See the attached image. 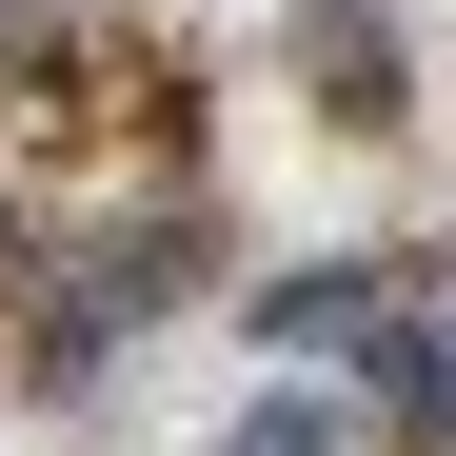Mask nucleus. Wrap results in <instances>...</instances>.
Listing matches in <instances>:
<instances>
[{"instance_id": "nucleus-1", "label": "nucleus", "mask_w": 456, "mask_h": 456, "mask_svg": "<svg viewBox=\"0 0 456 456\" xmlns=\"http://www.w3.org/2000/svg\"><path fill=\"white\" fill-rule=\"evenodd\" d=\"M297 80H318V119H417V60H397V20L377 0H297Z\"/></svg>"}, {"instance_id": "nucleus-2", "label": "nucleus", "mask_w": 456, "mask_h": 456, "mask_svg": "<svg viewBox=\"0 0 456 456\" xmlns=\"http://www.w3.org/2000/svg\"><path fill=\"white\" fill-rule=\"evenodd\" d=\"M377 377H397V436L456 456V318H397V338H377Z\"/></svg>"}, {"instance_id": "nucleus-3", "label": "nucleus", "mask_w": 456, "mask_h": 456, "mask_svg": "<svg viewBox=\"0 0 456 456\" xmlns=\"http://www.w3.org/2000/svg\"><path fill=\"white\" fill-rule=\"evenodd\" d=\"M377 318V278H258V338L278 357H318V338H357Z\"/></svg>"}, {"instance_id": "nucleus-4", "label": "nucleus", "mask_w": 456, "mask_h": 456, "mask_svg": "<svg viewBox=\"0 0 456 456\" xmlns=\"http://www.w3.org/2000/svg\"><path fill=\"white\" fill-rule=\"evenodd\" d=\"M258 456H357V417H338V397H297V377H278V417H258Z\"/></svg>"}]
</instances>
